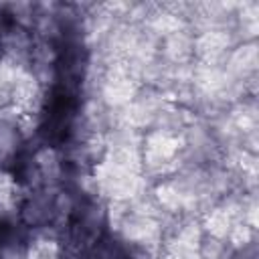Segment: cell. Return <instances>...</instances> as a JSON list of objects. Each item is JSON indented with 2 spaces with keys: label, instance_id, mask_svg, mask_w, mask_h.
Segmentation results:
<instances>
[{
  "label": "cell",
  "instance_id": "cell-1",
  "mask_svg": "<svg viewBox=\"0 0 259 259\" xmlns=\"http://www.w3.org/2000/svg\"><path fill=\"white\" fill-rule=\"evenodd\" d=\"M257 42L255 40H245V42H239L237 47H233L225 59V69L241 79V81H247L251 77H255L257 73Z\"/></svg>",
  "mask_w": 259,
  "mask_h": 259
},
{
  "label": "cell",
  "instance_id": "cell-2",
  "mask_svg": "<svg viewBox=\"0 0 259 259\" xmlns=\"http://www.w3.org/2000/svg\"><path fill=\"white\" fill-rule=\"evenodd\" d=\"M160 57L170 65H184L194 57V32L182 28L174 34L164 36L162 49L158 51Z\"/></svg>",
  "mask_w": 259,
  "mask_h": 259
}]
</instances>
